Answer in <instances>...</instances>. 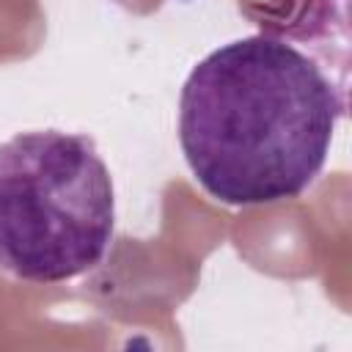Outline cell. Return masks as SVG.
<instances>
[{"label":"cell","instance_id":"cell-2","mask_svg":"<svg viewBox=\"0 0 352 352\" xmlns=\"http://www.w3.org/2000/svg\"><path fill=\"white\" fill-rule=\"evenodd\" d=\"M113 226V179L88 135L30 129L0 143V270L72 280L102 264Z\"/></svg>","mask_w":352,"mask_h":352},{"label":"cell","instance_id":"cell-1","mask_svg":"<svg viewBox=\"0 0 352 352\" xmlns=\"http://www.w3.org/2000/svg\"><path fill=\"white\" fill-rule=\"evenodd\" d=\"M344 96L289 41L256 33L209 52L179 96V143L228 206L297 198L324 168Z\"/></svg>","mask_w":352,"mask_h":352}]
</instances>
